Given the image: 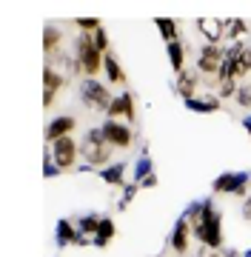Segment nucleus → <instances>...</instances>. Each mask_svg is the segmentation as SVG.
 <instances>
[{"label": "nucleus", "mask_w": 251, "mask_h": 257, "mask_svg": "<svg viewBox=\"0 0 251 257\" xmlns=\"http://www.w3.org/2000/svg\"><path fill=\"white\" fill-rule=\"evenodd\" d=\"M186 217L191 223L194 237L200 240V246L211 248V251L223 248V211L214 206L211 197L191 203L186 209Z\"/></svg>", "instance_id": "1"}, {"label": "nucleus", "mask_w": 251, "mask_h": 257, "mask_svg": "<svg viewBox=\"0 0 251 257\" xmlns=\"http://www.w3.org/2000/svg\"><path fill=\"white\" fill-rule=\"evenodd\" d=\"M112 157H114V146L103 138L100 126L89 128L80 140V160L89 169H106V166H112Z\"/></svg>", "instance_id": "2"}, {"label": "nucleus", "mask_w": 251, "mask_h": 257, "mask_svg": "<svg viewBox=\"0 0 251 257\" xmlns=\"http://www.w3.org/2000/svg\"><path fill=\"white\" fill-rule=\"evenodd\" d=\"M75 57H77V63H80V69H83V80H97V74L103 72L106 55L97 52L92 35H83V32H80V35L75 37Z\"/></svg>", "instance_id": "3"}, {"label": "nucleus", "mask_w": 251, "mask_h": 257, "mask_svg": "<svg viewBox=\"0 0 251 257\" xmlns=\"http://www.w3.org/2000/svg\"><path fill=\"white\" fill-rule=\"evenodd\" d=\"M214 194H234V197H248L251 194V175L248 172H223L211 183Z\"/></svg>", "instance_id": "4"}, {"label": "nucleus", "mask_w": 251, "mask_h": 257, "mask_svg": "<svg viewBox=\"0 0 251 257\" xmlns=\"http://www.w3.org/2000/svg\"><path fill=\"white\" fill-rule=\"evenodd\" d=\"M80 100H83V106H89L92 111L106 114L114 97H112V92H109V86H106V83H100V80H83V83H80Z\"/></svg>", "instance_id": "5"}, {"label": "nucleus", "mask_w": 251, "mask_h": 257, "mask_svg": "<svg viewBox=\"0 0 251 257\" xmlns=\"http://www.w3.org/2000/svg\"><path fill=\"white\" fill-rule=\"evenodd\" d=\"M46 152L52 155V160L57 163L60 172H72V169H77V163H80V143H77L75 138L57 140V143H52Z\"/></svg>", "instance_id": "6"}, {"label": "nucleus", "mask_w": 251, "mask_h": 257, "mask_svg": "<svg viewBox=\"0 0 251 257\" xmlns=\"http://www.w3.org/2000/svg\"><path fill=\"white\" fill-rule=\"evenodd\" d=\"M69 86V74L60 72L55 63L43 66V109H52L57 100V94Z\"/></svg>", "instance_id": "7"}, {"label": "nucleus", "mask_w": 251, "mask_h": 257, "mask_svg": "<svg viewBox=\"0 0 251 257\" xmlns=\"http://www.w3.org/2000/svg\"><path fill=\"white\" fill-rule=\"evenodd\" d=\"M100 132L117 152H126V149L134 146V128H131L129 123H123V120H109L106 117L100 123Z\"/></svg>", "instance_id": "8"}, {"label": "nucleus", "mask_w": 251, "mask_h": 257, "mask_svg": "<svg viewBox=\"0 0 251 257\" xmlns=\"http://www.w3.org/2000/svg\"><path fill=\"white\" fill-rule=\"evenodd\" d=\"M225 60V46H211V43H203L200 46V52H197V72L203 74V77H217V72H220V66H223Z\"/></svg>", "instance_id": "9"}, {"label": "nucleus", "mask_w": 251, "mask_h": 257, "mask_svg": "<svg viewBox=\"0 0 251 257\" xmlns=\"http://www.w3.org/2000/svg\"><path fill=\"white\" fill-rule=\"evenodd\" d=\"M106 117L109 120H123V123H134L137 120V100H134V94L126 89V92H120L117 97L112 100V106H109V111H106Z\"/></svg>", "instance_id": "10"}, {"label": "nucleus", "mask_w": 251, "mask_h": 257, "mask_svg": "<svg viewBox=\"0 0 251 257\" xmlns=\"http://www.w3.org/2000/svg\"><path fill=\"white\" fill-rule=\"evenodd\" d=\"M77 128V117L75 114H57V117H52L46 123V146H52V143H57V140L63 138H72V132Z\"/></svg>", "instance_id": "11"}, {"label": "nucleus", "mask_w": 251, "mask_h": 257, "mask_svg": "<svg viewBox=\"0 0 251 257\" xmlns=\"http://www.w3.org/2000/svg\"><path fill=\"white\" fill-rule=\"evenodd\" d=\"M191 237H194V231H191V223H188V217L183 214V217H177L174 229H171V234H168V248L174 251V254H186L188 246H191Z\"/></svg>", "instance_id": "12"}, {"label": "nucleus", "mask_w": 251, "mask_h": 257, "mask_svg": "<svg viewBox=\"0 0 251 257\" xmlns=\"http://www.w3.org/2000/svg\"><path fill=\"white\" fill-rule=\"evenodd\" d=\"M197 32L203 35L205 43H211V46H223V40H225V20L200 18V20H197Z\"/></svg>", "instance_id": "13"}, {"label": "nucleus", "mask_w": 251, "mask_h": 257, "mask_svg": "<svg viewBox=\"0 0 251 257\" xmlns=\"http://www.w3.org/2000/svg\"><path fill=\"white\" fill-rule=\"evenodd\" d=\"M197 89H200V72L197 69H186V72L174 74V92L183 97V103L197 97Z\"/></svg>", "instance_id": "14"}, {"label": "nucleus", "mask_w": 251, "mask_h": 257, "mask_svg": "<svg viewBox=\"0 0 251 257\" xmlns=\"http://www.w3.org/2000/svg\"><path fill=\"white\" fill-rule=\"evenodd\" d=\"M63 43H66V32L57 23H49L46 29H43V55L49 57V60H55L60 52H63Z\"/></svg>", "instance_id": "15"}, {"label": "nucleus", "mask_w": 251, "mask_h": 257, "mask_svg": "<svg viewBox=\"0 0 251 257\" xmlns=\"http://www.w3.org/2000/svg\"><path fill=\"white\" fill-rule=\"evenodd\" d=\"M77 237H80V229H77V220H69V217H63V220H57V229H55V240L57 246L66 248V246H75Z\"/></svg>", "instance_id": "16"}, {"label": "nucleus", "mask_w": 251, "mask_h": 257, "mask_svg": "<svg viewBox=\"0 0 251 257\" xmlns=\"http://www.w3.org/2000/svg\"><path fill=\"white\" fill-rule=\"evenodd\" d=\"M220 106H223V100L217 94H197V97L186 100V109L197 111V114H214V111H220Z\"/></svg>", "instance_id": "17"}, {"label": "nucleus", "mask_w": 251, "mask_h": 257, "mask_svg": "<svg viewBox=\"0 0 251 257\" xmlns=\"http://www.w3.org/2000/svg\"><path fill=\"white\" fill-rule=\"evenodd\" d=\"M126 169H129V166L123 163V160H114L112 166H106V169H100V180H103L106 186L123 189V186L129 183V180H126Z\"/></svg>", "instance_id": "18"}, {"label": "nucleus", "mask_w": 251, "mask_h": 257, "mask_svg": "<svg viewBox=\"0 0 251 257\" xmlns=\"http://www.w3.org/2000/svg\"><path fill=\"white\" fill-rule=\"evenodd\" d=\"M103 74H106V80L112 83V86H123L126 83V72H123V66L114 52H109L106 60H103Z\"/></svg>", "instance_id": "19"}, {"label": "nucleus", "mask_w": 251, "mask_h": 257, "mask_svg": "<svg viewBox=\"0 0 251 257\" xmlns=\"http://www.w3.org/2000/svg\"><path fill=\"white\" fill-rule=\"evenodd\" d=\"M186 52H188V46L186 43H166V55H168V63H171V72L174 74H180V72H186L188 66H186Z\"/></svg>", "instance_id": "20"}, {"label": "nucleus", "mask_w": 251, "mask_h": 257, "mask_svg": "<svg viewBox=\"0 0 251 257\" xmlns=\"http://www.w3.org/2000/svg\"><path fill=\"white\" fill-rule=\"evenodd\" d=\"M114 234H117L114 217H112V214H106V217L100 220V229H97V234H94V246H97V248H106L109 243H112Z\"/></svg>", "instance_id": "21"}, {"label": "nucleus", "mask_w": 251, "mask_h": 257, "mask_svg": "<svg viewBox=\"0 0 251 257\" xmlns=\"http://www.w3.org/2000/svg\"><path fill=\"white\" fill-rule=\"evenodd\" d=\"M248 37V23L240 18L225 20V43H234V40H245Z\"/></svg>", "instance_id": "22"}, {"label": "nucleus", "mask_w": 251, "mask_h": 257, "mask_svg": "<svg viewBox=\"0 0 251 257\" xmlns=\"http://www.w3.org/2000/svg\"><path fill=\"white\" fill-rule=\"evenodd\" d=\"M154 26H157L160 37H163L166 43H177V40H180V26H177L171 18H157L154 20Z\"/></svg>", "instance_id": "23"}, {"label": "nucleus", "mask_w": 251, "mask_h": 257, "mask_svg": "<svg viewBox=\"0 0 251 257\" xmlns=\"http://www.w3.org/2000/svg\"><path fill=\"white\" fill-rule=\"evenodd\" d=\"M100 214H83V217H77V229H80V234H89V237H94L97 234V229H100Z\"/></svg>", "instance_id": "24"}, {"label": "nucleus", "mask_w": 251, "mask_h": 257, "mask_svg": "<svg viewBox=\"0 0 251 257\" xmlns=\"http://www.w3.org/2000/svg\"><path fill=\"white\" fill-rule=\"evenodd\" d=\"M154 172V166H151V157L143 152V157H137V163H134V183H140V180H146V177Z\"/></svg>", "instance_id": "25"}, {"label": "nucleus", "mask_w": 251, "mask_h": 257, "mask_svg": "<svg viewBox=\"0 0 251 257\" xmlns=\"http://www.w3.org/2000/svg\"><path fill=\"white\" fill-rule=\"evenodd\" d=\"M237 89H240V83L234 80V77L220 80L217 83V97H220V100H231V97H237Z\"/></svg>", "instance_id": "26"}, {"label": "nucleus", "mask_w": 251, "mask_h": 257, "mask_svg": "<svg viewBox=\"0 0 251 257\" xmlns=\"http://www.w3.org/2000/svg\"><path fill=\"white\" fill-rule=\"evenodd\" d=\"M137 192H140V183H134V180H129V183L123 186V194H120V200H117V211L129 209V203L134 200V194Z\"/></svg>", "instance_id": "27"}, {"label": "nucleus", "mask_w": 251, "mask_h": 257, "mask_svg": "<svg viewBox=\"0 0 251 257\" xmlns=\"http://www.w3.org/2000/svg\"><path fill=\"white\" fill-rule=\"evenodd\" d=\"M234 100H237L240 109H248L251 111V77L240 83V89H237V97H234Z\"/></svg>", "instance_id": "28"}, {"label": "nucleus", "mask_w": 251, "mask_h": 257, "mask_svg": "<svg viewBox=\"0 0 251 257\" xmlns=\"http://www.w3.org/2000/svg\"><path fill=\"white\" fill-rule=\"evenodd\" d=\"M94 46H97V52H100V55H109V52H112V43H109V32H106V29H97V32H94Z\"/></svg>", "instance_id": "29"}, {"label": "nucleus", "mask_w": 251, "mask_h": 257, "mask_svg": "<svg viewBox=\"0 0 251 257\" xmlns=\"http://www.w3.org/2000/svg\"><path fill=\"white\" fill-rule=\"evenodd\" d=\"M75 23H77V29H80L83 35H94V32H97V29L103 26L100 18H77Z\"/></svg>", "instance_id": "30"}, {"label": "nucleus", "mask_w": 251, "mask_h": 257, "mask_svg": "<svg viewBox=\"0 0 251 257\" xmlns=\"http://www.w3.org/2000/svg\"><path fill=\"white\" fill-rule=\"evenodd\" d=\"M43 175H46V177H57V175H60V169H57V163L52 160L49 152H46V157H43Z\"/></svg>", "instance_id": "31"}, {"label": "nucleus", "mask_w": 251, "mask_h": 257, "mask_svg": "<svg viewBox=\"0 0 251 257\" xmlns=\"http://www.w3.org/2000/svg\"><path fill=\"white\" fill-rule=\"evenodd\" d=\"M240 214H242V220H248L251 223V194L242 200V209H240Z\"/></svg>", "instance_id": "32"}, {"label": "nucleus", "mask_w": 251, "mask_h": 257, "mask_svg": "<svg viewBox=\"0 0 251 257\" xmlns=\"http://www.w3.org/2000/svg\"><path fill=\"white\" fill-rule=\"evenodd\" d=\"M157 186V172H151L146 180H140V189H154Z\"/></svg>", "instance_id": "33"}, {"label": "nucleus", "mask_w": 251, "mask_h": 257, "mask_svg": "<svg viewBox=\"0 0 251 257\" xmlns=\"http://www.w3.org/2000/svg\"><path fill=\"white\" fill-rule=\"evenodd\" d=\"M242 126H245V132L251 135V114H245V117H242Z\"/></svg>", "instance_id": "34"}, {"label": "nucleus", "mask_w": 251, "mask_h": 257, "mask_svg": "<svg viewBox=\"0 0 251 257\" xmlns=\"http://www.w3.org/2000/svg\"><path fill=\"white\" fill-rule=\"evenodd\" d=\"M200 257H225V254H220V251H200Z\"/></svg>", "instance_id": "35"}, {"label": "nucleus", "mask_w": 251, "mask_h": 257, "mask_svg": "<svg viewBox=\"0 0 251 257\" xmlns=\"http://www.w3.org/2000/svg\"><path fill=\"white\" fill-rule=\"evenodd\" d=\"M242 257H251V248H245V251H242Z\"/></svg>", "instance_id": "36"}]
</instances>
